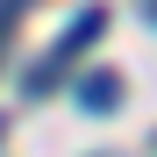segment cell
Wrapping results in <instances>:
<instances>
[{"label": "cell", "mask_w": 157, "mask_h": 157, "mask_svg": "<svg viewBox=\"0 0 157 157\" xmlns=\"http://www.w3.org/2000/svg\"><path fill=\"white\" fill-rule=\"evenodd\" d=\"M114 100H121V71H107V64H93L86 78H78V107H86V114H107Z\"/></svg>", "instance_id": "7a4b0ae2"}, {"label": "cell", "mask_w": 157, "mask_h": 157, "mask_svg": "<svg viewBox=\"0 0 157 157\" xmlns=\"http://www.w3.org/2000/svg\"><path fill=\"white\" fill-rule=\"evenodd\" d=\"M0 136H7V114H0Z\"/></svg>", "instance_id": "3957f363"}, {"label": "cell", "mask_w": 157, "mask_h": 157, "mask_svg": "<svg viewBox=\"0 0 157 157\" xmlns=\"http://www.w3.org/2000/svg\"><path fill=\"white\" fill-rule=\"evenodd\" d=\"M100 29H107V7H86V14H78L71 29L57 36V50H50V57H43L36 71H29V93H50V86H57V71H64V64H71V57H78V50H86V43L100 36Z\"/></svg>", "instance_id": "6da1fadb"}]
</instances>
